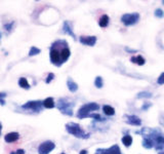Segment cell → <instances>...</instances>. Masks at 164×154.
Wrapping results in <instances>:
<instances>
[{
    "label": "cell",
    "instance_id": "cell-1",
    "mask_svg": "<svg viewBox=\"0 0 164 154\" xmlns=\"http://www.w3.org/2000/svg\"><path fill=\"white\" fill-rule=\"evenodd\" d=\"M143 138V147L146 149H155L162 151L164 149V134L158 128H143L136 132Z\"/></svg>",
    "mask_w": 164,
    "mask_h": 154
},
{
    "label": "cell",
    "instance_id": "cell-2",
    "mask_svg": "<svg viewBox=\"0 0 164 154\" xmlns=\"http://www.w3.org/2000/svg\"><path fill=\"white\" fill-rule=\"evenodd\" d=\"M71 51L68 42L65 39H59L51 44L49 48V59L53 65L55 67H61L63 64L69 60Z\"/></svg>",
    "mask_w": 164,
    "mask_h": 154
},
{
    "label": "cell",
    "instance_id": "cell-3",
    "mask_svg": "<svg viewBox=\"0 0 164 154\" xmlns=\"http://www.w3.org/2000/svg\"><path fill=\"white\" fill-rule=\"evenodd\" d=\"M75 106L74 101H71L70 99L67 98H61L58 101V109L61 111V113H63L64 115L67 116H73V108Z\"/></svg>",
    "mask_w": 164,
    "mask_h": 154
},
{
    "label": "cell",
    "instance_id": "cell-4",
    "mask_svg": "<svg viewBox=\"0 0 164 154\" xmlns=\"http://www.w3.org/2000/svg\"><path fill=\"white\" fill-rule=\"evenodd\" d=\"M66 130L69 134L73 135L74 137L79 139H88L90 137V134L85 133L81 126L78 123H75V122H69V123L66 124Z\"/></svg>",
    "mask_w": 164,
    "mask_h": 154
},
{
    "label": "cell",
    "instance_id": "cell-5",
    "mask_svg": "<svg viewBox=\"0 0 164 154\" xmlns=\"http://www.w3.org/2000/svg\"><path fill=\"white\" fill-rule=\"evenodd\" d=\"M99 109V105L97 103H94V102L84 104V105H82L81 107L79 108V110H78L77 117L79 118V119H84V118L88 117L92 111H97Z\"/></svg>",
    "mask_w": 164,
    "mask_h": 154
},
{
    "label": "cell",
    "instance_id": "cell-6",
    "mask_svg": "<svg viewBox=\"0 0 164 154\" xmlns=\"http://www.w3.org/2000/svg\"><path fill=\"white\" fill-rule=\"evenodd\" d=\"M21 109L25 110H29V111H32L33 113H39L43 110V101H39V100H36V101H29L27 103H25L24 105L21 106Z\"/></svg>",
    "mask_w": 164,
    "mask_h": 154
},
{
    "label": "cell",
    "instance_id": "cell-7",
    "mask_svg": "<svg viewBox=\"0 0 164 154\" xmlns=\"http://www.w3.org/2000/svg\"><path fill=\"white\" fill-rule=\"evenodd\" d=\"M140 20V14L138 12H132V14H125L121 16V22L125 26H132L136 24Z\"/></svg>",
    "mask_w": 164,
    "mask_h": 154
},
{
    "label": "cell",
    "instance_id": "cell-8",
    "mask_svg": "<svg viewBox=\"0 0 164 154\" xmlns=\"http://www.w3.org/2000/svg\"><path fill=\"white\" fill-rule=\"evenodd\" d=\"M55 148V144L51 141H45L41 143L38 147V153L39 154H49L53 149Z\"/></svg>",
    "mask_w": 164,
    "mask_h": 154
},
{
    "label": "cell",
    "instance_id": "cell-9",
    "mask_svg": "<svg viewBox=\"0 0 164 154\" xmlns=\"http://www.w3.org/2000/svg\"><path fill=\"white\" fill-rule=\"evenodd\" d=\"M94 154H122L121 149L117 144L109 147V148H99Z\"/></svg>",
    "mask_w": 164,
    "mask_h": 154
},
{
    "label": "cell",
    "instance_id": "cell-10",
    "mask_svg": "<svg viewBox=\"0 0 164 154\" xmlns=\"http://www.w3.org/2000/svg\"><path fill=\"white\" fill-rule=\"evenodd\" d=\"M124 118H125L126 123L130 124V125L140 126L142 124V119L140 117H138L136 115H125Z\"/></svg>",
    "mask_w": 164,
    "mask_h": 154
},
{
    "label": "cell",
    "instance_id": "cell-11",
    "mask_svg": "<svg viewBox=\"0 0 164 154\" xmlns=\"http://www.w3.org/2000/svg\"><path fill=\"white\" fill-rule=\"evenodd\" d=\"M80 43L83 45H88V46H93L97 42V37L95 36H81L79 38Z\"/></svg>",
    "mask_w": 164,
    "mask_h": 154
},
{
    "label": "cell",
    "instance_id": "cell-12",
    "mask_svg": "<svg viewBox=\"0 0 164 154\" xmlns=\"http://www.w3.org/2000/svg\"><path fill=\"white\" fill-rule=\"evenodd\" d=\"M63 33L65 34L70 35L71 37H73V39H76V36L73 32V29H72V25L69 21H65L63 24Z\"/></svg>",
    "mask_w": 164,
    "mask_h": 154
},
{
    "label": "cell",
    "instance_id": "cell-13",
    "mask_svg": "<svg viewBox=\"0 0 164 154\" xmlns=\"http://www.w3.org/2000/svg\"><path fill=\"white\" fill-rule=\"evenodd\" d=\"M20 139V134L16 132H12V133H8L4 136V141L6 143H13L16 142V141Z\"/></svg>",
    "mask_w": 164,
    "mask_h": 154
},
{
    "label": "cell",
    "instance_id": "cell-14",
    "mask_svg": "<svg viewBox=\"0 0 164 154\" xmlns=\"http://www.w3.org/2000/svg\"><path fill=\"white\" fill-rule=\"evenodd\" d=\"M67 86H68V89H69L71 93H76V91H78V84L73 80V79L70 78V77L67 80Z\"/></svg>",
    "mask_w": 164,
    "mask_h": 154
},
{
    "label": "cell",
    "instance_id": "cell-15",
    "mask_svg": "<svg viewBox=\"0 0 164 154\" xmlns=\"http://www.w3.org/2000/svg\"><path fill=\"white\" fill-rule=\"evenodd\" d=\"M55 100H53V98L49 97V98H46V99L43 101V107L46 108V109H53V108H55Z\"/></svg>",
    "mask_w": 164,
    "mask_h": 154
},
{
    "label": "cell",
    "instance_id": "cell-16",
    "mask_svg": "<svg viewBox=\"0 0 164 154\" xmlns=\"http://www.w3.org/2000/svg\"><path fill=\"white\" fill-rule=\"evenodd\" d=\"M109 21H110V19H109V16H108L107 14H104V16H102V18L99 19V27H102V28H106V27L109 25Z\"/></svg>",
    "mask_w": 164,
    "mask_h": 154
},
{
    "label": "cell",
    "instance_id": "cell-17",
    "mask_svg": "<svg viewBox=\"0 0 164 154\" xmlns=\"http://www.w3.org/2000/svg\"><path fill=\"white\" fill-rule=\"evenodd\" d=\"M103 111H104V113L108 116H112V115L115 114V109H114L113 107H111V106H109V105H104L103 106Z\"/></svg>",
    "mask_w": 164,
    "mask_h": 154
},
{
    "label": "cell",
    "instance_id": "cell-18",
    "mask_svg": "<svg viewBox=\"0 0 164 154\" xmlns=\"http://www.w3.org/2000/svg\"><path fill=\"white\" fill-rule=\"evenodd\" d=\"M130 61H131L132 63L138 64V65H140V66L144 65V64L146 63V61H145V59L142 57V56H138V57H131Z\"/></svg>",
    "mask_w": 164,
    "mask_h": 154
},
{
    "label": "cell",
    "instance_id": "cell-19",
    "mask_svg": "<svg viewBox=\"0 0 164 154\" xmlns=\"http://www.w3.org/2000/svg\"><path fill=\"white\" fill-rule=\"evenodd\" d=\"M122 144L125 147H130L132 144V138L129 135H125V136L122 138Z\"/></svg>",
    "mask_w": 164,
    "mask_h": 154
},
{
    "label": "cell",
    "instance_id": "cell-20",
    "mask_svg": "<svg viewBox=\"0 0 164 154\" xmlns=\"http://www.w3.org/2000/svg\"><path fill=\"white\" fill-rule=\"evenodd\" d=\"M18 84H20V86L22 87V88H25V89L30 88V84H29L28 80H27L25 77H21V78L18 79Z\"/></svg>",
    "mask_w": 164,
    "mask_h": 154
},
{
    "label": "cell",
    "instance_id": "cell-21",
    "mask_svg": "<svg viewBox=\"0 0 164 154\" xmlns=\"http://www.w3.org/2000/svg\"><path fill=\"white\" fill-rule=\"evenodd\" d=\"M136 98L138 99H149V98H152V93H150V91H141V93H138V96H136Z\"/></svg>",
    "mask_w": 164,
    "mask_h": 154
},
{
    "label": "cell",
    "instance_id": "cell-22",
    "mask_svg": "<svg viewBox=\"0 0 164 154\" xmlns=\"http://www.w3.org/2000/svg\"><path fill=\"white\" fill-rule=\"evenodd\" d=\"M88 117H90V118H93L94 120H97V121H105L107 118H105V117H103V116L101 115V114H97V113H91L90 115L88 116Z\"/></svg>",
    "mask_w": 164,
    "mask_h": 154
},
{
    "label": "cell",
    "instance_id": "cell-23",
    "mask_svg": "<svg viewBox=\"0 0 164 154\" xmlns=\"http://www.w3.org/2000/svg\"><path fill=\"white\" fill-rule=\"evenodd\" d=\"M41 53V51L36 46H32L29 51V57H33V56H37Z\"/></svg>",
    "mask_w": 164,
    "mask_h": 154
},
{
    "label": "cell",
    "instance_id": "cell-24",
    "mask_svg": "<svg viewBox=\"0 0 164 154\" xmlns=\"http://www.w3.org/2000/svg\"><path fill=\"white\" fill-rule=\"evenodd\" d=\"M94 85L95 87H97V88H102L104 85V81H103V78H102L101 76H97L94 79Z\"/></svg>",
    "mask_w": 164,
    "mask_h": 154
},
{
    "label": "cell",
    "instance_id": "cell-25",
    "mask_svg": "<svg viewBox=\"0 0 164 154\" xmlns=\"http://www.w3.org/2000/svg\"><path fill=\"white\" fill-rule=\"evenodd\" d=\"M154 14H155V16H156V18L161 19V18H163V16H164V11L161 9V8H157V9L155 10Z\"/></svg>",
    "mask_w": 164,
    "mask_h": 154
},
{
    "label": "cell",
    "instance_id": "cell-26",
    "mask_svg": "<svg viewBox=\"0 0 164 154\" xmlns=\"http://www.w3.org/2000/svg\"><path fill=\"white\" fill-rule=\"evenodd\" d=\"M53 78H55V74L53 73H49L48 75L46 77V80H45V82L46 83H50L51 80H53Z\"/></svg>",
    "mask_w": 164,
    "mask_h": 154
},
{
    "label": "cell",
    "instance_id": "cell-27",
    "mask_svg": "<svg viewBox=\"0 0 164 154\" xmlns=\"http://www.w3.org/2000/svg\"><path fill=\"white\" fill-rule=\"evenodd\" d=\"M157 83L158 84H164V72L161 74L160 76L158 77V80H157Z\"/></svg>",
    "mask_w": 164,
    "mask_h": 154
},
{
    "label": "cell",
    "instance_id": "cell-28",
    "mask_svg": "<svg viewBox=\"0 0 164 154\" xmlns=\"http://www.w3.org/2000/svg\"><path fill=\"white\" fill-rule=\"evenodd\" d=\"M151 106H152V103H145L144 105L142 106V110H145V111H147V110L149 109V108L151 107Z\"/></svg>",
    "mask_w": 164,
    "mask_h": 154
},
{
    "label": "cell",
    "instance_id": "cell-29",
    "mask_svg": "<svg viewBox=\"0 0 164 154\" xmlns=\"http://www.w3.org/2000/svg\"><path fill=\"white\" fill-rule=\"evenodd\" d=\"M12 25H13V22H12L11 24H10V23H9V24H6L5 26H4V28H5L7 31H10V30H11V28H12Z\"/></svg>",
    "mask_w": 164,
    "mask_h": 154
},
{
    "label": "cell",
    "instance_id": "cell-30",
    "mask_svg": "<svg viewBox=\"0 0 164 154\" xmlns=\"http://www.w3.org/2000/svg\"><path fill=\"white\" fill-rule=\"evenodd\" d=\"M125 51H128V53H136L138 51H136V49H130L129 47H125Z\"/></svg>",
    "mask_w": 164,
    "mask_h": 154
},
{
    "label": "cell",
    "instance_id": "cell-31",
    "mask_svg": "<svg viewBox=\"0 0 164 154\" xmlns=\"http://www.w3.org/2000/svg\"><path fill=\"white\" fill-rule=\"evenodd\" d=\"M160 123L164 126V113H162L160 115Z\"/></svg>",
    "mask_w": 164,
    "mask_h": 154
},
{
    "label": "cell",
    "instance_id": "cell-32",
    "mask_svg": "<svg viewBox=\"0 0 164 154\" xmlns=\"http://www.w3.org/2000/svg\"><path fill=\"white\" fill-rule=\"evenodd\" d=\"M16 154H25V150L24 149H18V150L16 151Z\"/></svg>",
    "mask_w": 164,
    "mask_h": 154
},
{
    "label": "cell",
    "instance_id": "cell-33",
    "mask_svg": "<svg viewBox=\"0 0 164 154\" xmlns=\"http://www.w3.org/2000/svg\"><path fill=\"white\" fill-rule=\"evenodd\" d=\"M5 97H6V93H0V100H3Z\"/></svg>",
    "mask_w": 164,
    "mask_h": 154
},
{
    "label": "cell",
    "instance_id": "cell-34",
    "mask_svg": "<svg viewBox=\"0 0 164 154\" xmlns=\"http://www.w3.org/2000/svg\"><path fill=\"white\" fill-rule=\"evenodd\" d=\"M79 154H87V150H81Z\"/></svg>",
    "mask_w": 164,
    "mask_h": 154
},
{
    "label": "cell",
    "instance_id": "cell-35",
    "mask_svg": "<svg viewBox=\"0 0 164 154\" xmlns=\"http://www.w3.org/2000/svg\"><path fill=\"white\" fill-rule=\"evenodd\" d=\"M0 105H5V101L4 100H0Z\"/></svg>",
    "mask_w": 164,
    "mask_h": 154
},
{
    "label": "cell",
    "instance_id": "cell-36",
    "mask_svg": "<svg viewBox=\"0 0 164 154\" xmlns=\"http://www.w3.org/2000/svg\"><path fill=\"white\" fill-rule=\"evenodd\" d=\"M158 154H164V150H162V151H159V153Z\"/></svg>",
    "mask_w": 164,
    "mask_h": 154
},
{
    "label": "cell",
    "instance_id": "cell-37",
    "mask_svg": "<svg viewBox=\"0 0 164 154\" xmlns=\"http://www.w3.org/2000/svg\"><path fill=\"white\" fill-rule=\"evenodd\" d=\"M1 130H2V124L0 123V134H1Z\"/></svg>",
    "mask_w": 164,
    "mask_h": 154
},
{
    "label": "cell",
    "instance_id": "cell-38",
    "mask_svg": "<svg viewBox=\"0 0 164 154\" xmlns=\"http://www.w3.org/2000/svg\"><path fill=\"white\" fill-rule=\"evenodd\" d=\"M10 154H16V152H10Z\"/></svg>",
    "mask_w": 164,
    "mask_h": 154
},
{
    "label": "cell",
    "instance_id": "cell-39",
    "mask_svg": "<svg viewBox=\"0 0 164 154\" xmlns=\"http://www.w3.org/2000/svg\"><path fill=\"white\" fill-rule=\"evenodd\" d=\"M62 154H66V153H62Z\"/></svg>",
    "mask_w": 164,
    "mask_h": 154
},
{
    "label": "cell",
    "instance_id": "cell-40",
    "mask_svg": "<svg viewBox=\"0 0 164 154\" xmlns=\"http://www.w3.org/2000/svg\"><path fill=\"white\" fill-rule=\"evenodd\" d=\"M0 37H1V35H0Z\"/></svg>",
    "mask_w": 164,
    "mask_h": 154
}]
</instances>
